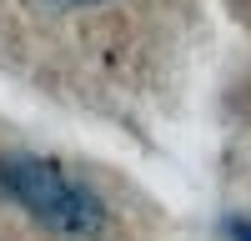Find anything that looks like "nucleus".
I'll use <instances>...</instances> for the list:
<instances>
[{
	"mask_svg": "<svg viewBox=\"0 0 251 241\" xmlns=\"http://www.w3.org/2000/svg\"><path fill=\"white\" fill-rule=\"evenodd\" d=\"M0 196L60 236H96L106 226V201L46 156H5L0 161Z\"/></svg>",
	"mask_w": 251,
	"mask_h": 241,
	"instance_id": "1",
	"label": "nucleus"
},
{
	"mask_svg": "<svg viewBox=\"0 0 251 241\" xmlns=\"http://www.w3.org/2000/svg\"><path fill=\"white\" fill-rule=\"evenodd\" d=\"M50 5H96V0H50Z\"/></svg>",
	"mask_w": 251,
	"mask_h": 241,
	"instance_id": "3",
	"label": "nucleus"
},
{
	"mask_svg": "<svg viewBox=\"0 0 251 241\" xmlns=\"http://www.w3.org/2000/svg\"><path fill=\"white\" fill-rule=\"evenodd\" d=\"M221 236H226V241H251V216L231 211V216L221 221Z\"/></svg>",
	"mask_w": 251,
	"mask_h": 241,
	"instance_id": "2",
	"label": "nucleus"
}]
</instances>
